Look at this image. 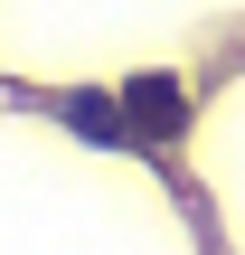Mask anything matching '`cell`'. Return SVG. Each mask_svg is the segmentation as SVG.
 Listing matches in <instances>:
<instances>
[{"mask_svg": "<svg viewBox=\"0 0 245 255\" xmlns=\"http://www.w3.org/2000/svg\"><path fill=\"white\" fill-rule=\"evenodd\" d=\"M113 104H123L132 142H179V132H189V95H179V76H132Z\"/></svg>", "mask_w": 245, "mask_h": 255, "instance_id": "cell-1", "label": "cell"}, {"mask_svg": "<svg viewBox=\"0 0 245 255\" xmlns=\"http://www.w3.org/2000/svg\"><path fill=\"white\" fill-rule=\"evenodd\" d=\"M57 114H66V132H85V142H104V151H132V123H123L113 95H66Z\"/></svg>", "mask_w": 245, "mask_h": 255, "instance_id": "cell-2", "label": "cell"}]
</instances>
